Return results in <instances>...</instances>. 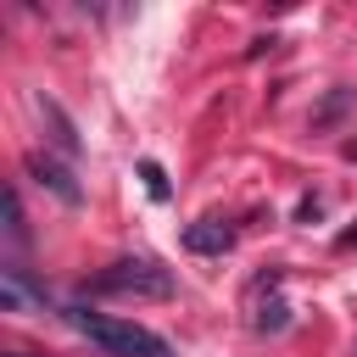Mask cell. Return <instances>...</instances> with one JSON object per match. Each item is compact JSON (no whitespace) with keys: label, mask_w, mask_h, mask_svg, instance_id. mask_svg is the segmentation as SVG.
Masks as SVG:
<instances>
[{"label":"cell","mask_w":357,"mask_h":357,"mask_svg":"<svg viewBox=\"0 0 357 357\" xmlns=\"http://www.w3.org/2000/svg\"><path fill=\"white\" fill-rule=\"evenodd\" d=\"M67 324L89 340V346H100L106 357H167V340L162 335H151L145 324H134V318H117V312H84V307H73L67 312Z\"/></svg>","instance_id":"cell-1"},{"label":"cell","mask_w":357,"mask_h":357,"mask_svg":"<svg viewBox=\"0 0 357 357\" xmlns=\"http://www.w3.org/2000/svg\"><path fill=\"white\" fill-rule=\"evenodd\" d=\"M95 296H134V301H167L173 296V273L151 257H128V262H112L106 273L89 279Z\"/></svg>","instance_id":"cell-2"},{"label":"cell","mask_w":357,"mask_h":357,"mask_svg":"<svg viewBox=\"0 0 357 357\" xmlns=\"http://www.w3.org/2000/svg\"><path fill=\"white\" fill-rule=\"evenodd\" d=\"M28 173H33V184H39V190H50L56 201H67V206H78V201H84V190H78V178H73V173H67V167H61L56 156H45V151H33V156H28Z\"/></svg>","instance_id":"cell-3"},{"label":"cell","mask_w":357,"mask_h":357,"mask_svg":"<svg viewBox=\"0 0 357 357\" xmlns=\"http://www.w3.org/2000/svg\"><path fill=\"white\" fill-rule=\"evenodd\" d=\"M184 245H190V251H201V257H218V251H229V245H234V229H229L223 218H201V223H190V229H184Z\"/></svg>","instance_id":"cell-4"},{"label":"cell","mask_w":357,"mask_h":357,"mask_svg":"<svg viewBox=\"0 0 357 357\" xmlns=\"http://www.w3.org/2000/svg\"><path fill=\"white\" fill-rule=\"evenodd\" d=\"M0 307H6V312H28V307H45V290H28L22 268H0Z\"/></svg>","instance_id":"cell-5"},{"label":"cell","mask_w":357,"mask_h":357,"mask_svg":"<svg viewBox=\"0 0 357 357\" xmlns=\"http://www.w3.org/2000/svg\"><path fill=\"white\" fill-rule=\"evenodd\" d=\"M39 112H45V123H50V139H56V145H61V151L73 156V151H78V134H73V123H67V112H61L56 100H39Z\"/></svg>","instance_id":"cell-6"},{"label":"cell","mask_w":357,"mask_h":357,"mask_svg":"<svg viewBox=\"0 0 357 357\" xmlns=\"http://www.w3.org/2000/svg\"><path fill=\"white\" fill-rule=\"evenodd\" d=\"M351 100H357V89H335V95H329V100H324V106L312 112V128H329V123H335V117H340V112H346Z\"/></svg>","instance_id":"cell-7"},{"label":"cell","mask_w":357,"mask_h":357,"mask_svg":"<svg viewBox=\"0 0 357 357\" xmlns=\"http://www.w3.org/2000/svg\"><path fill=\"white\" fill-rule=\"evenodd\" d=\"M22 234H28V229H22V195H17V190H6V240H11V245H22Z\"/></svg>","instance_id":"cell-8"},{"label":"cell","mask_w":357,"mask_h":357,"mask_svg":"<svg viewBox=\"0 0 357 357\" xmlns=\"http://www.w3.org/2000/svg\"><path fill=\"white\" fill-rule=\"evenodd\" d=\"M284 324H290V307H284V301L257 307V329H262V335H273V329H284Z\"/></svg>","instance_id":"cell-9"},{"label":"cell","mask_w":357,"mask_h":357,"mask_svg":"<svg viewBox=\"0 0 357 357\" xmlns=\"http://www.w3.org/2000/svg\"><path fill=\"white\" fill-rule=\"evenodd\" d=\"M139 178H145V190H151L156 201H167V173H162L156 162H139Z\"/></svg>","instance_id":"cell-10"}]
</instances>
